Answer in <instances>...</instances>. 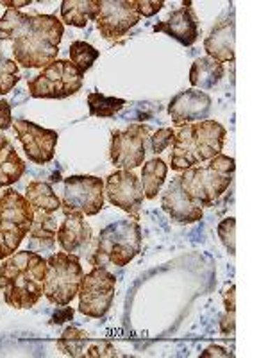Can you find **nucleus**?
<instances>
[{
    "label": "nucleus",
    "mask_w": 268,
    "mask_h": 358,
    "mask_svg": "<svg viewBox=\"0 0 268 358\" xmlns=\"http://www.w3.org/2000/svg\"><path fill=\"white\" fill-rule=\"evenodd\" d=\"M65 25L56 15H25L8 9L0 18V40L13 43L15 63L25 69H45L57 59Z\"/></svg>",
    "instance_id": "f257e3e1"
},
{
    "label": "nucleus",
    "mask_w": 268,
    "mask_h": 358,
    "mask_svg": "<svg viewBox=\"0 0 268 358\" xmlns=\"http://www.w3.org/2000/svg\"><path fill=\"white\" fill-rule=\"evenodd\" d=\"M47 260L41 255L25 249L13 252L0 265V289L4 301L11 308H33L43 296Z\"/></svg>",
    "instance_id": "f03ea898"
},
{
    "label": "nucleus",
    "mask_w": 268,
    "mask_h": 358,
    "mask_svg": "<svg viewBox=\"0 0 268 358\" xmlns=\"http://www.w3.org/2000/svg\"><path fill=\"white\" fill-rule=\"evenodd\" d=\"M225 127L215 120H202L179 127L172 142V171L183 172L197 163L209 162L218 156L225 142Z\"/></svg>",
    "instance_id": "7ed1b4c3"
},
{
    "label": "nucleus",
    "mask_w": 268,
    "mask_h": 358,
    "mask_svg": "<svg viewBox=\"0 0 268 358\" xmlns=\"http://www.w3.org/2000/svg\"><path fill=\"white\" fill-rule=\"evenodd\" d=\"M234 171V158L220 152L218 156L209 159V165L206 167L193 165L181 172L175 179L186 199L195 208L204 210V208H211L225 194Z\"/></svg>",
    "instance_id": "20e7f679"
},
{
    "label": "nucleus",
    "mask_w": 268,
    "mask_h": 358,
    "mask_svg": "<svg viewBox=\"0 0 268 358\" xmlns=\"http://www.w3.org/2000/svg\"><path fill=\"white\" fill-rule=\"evenodd\" d=\"M142 249V228L138 219H126L110 224L98 235L97 251L94 255L95 267H106L107 264L124 267Z\"/></svg>",
    "instance_id": "39448f33"
},
{
    "label": "nucleus",
    "mask_w": 268,
    "mask_h": 358,
    "mask_svg": "<svg viewBox=\"0 0 268 358\" xmlns=\"http://www.w3.org/2000/svg\"><path fill=\"white\" fill-rule=\"evenodd\" d=\"M33 226V208L15 188L0 192V260L17 252Z\"/></svg>",
    "instance_id": "423d86ee"
},
{
    "label": "nucleus",
    "mask_w": 268,
    "mask_h": 358,
    "mask_svg": "<svg viewBox=\"0 0 268 358\" xmlns=\"http://www.w3.org/2000/svg\"><path fill=\"white\" fill-rule=\"evenodd\" d=\"M84 276L82 265L75 255L56 252L47 260L43 294L52 305L66 306L77 296L81 280Z\"/></svg>",
    "instance_id": "0eeeda50"
},
{
    "label": "nucleus",
    "mask_w": 268,
    "mask_h": 358,
    "mask_svg": "<svg viewBox=\"0 0 268 358\" xmlns=\"http://www.w3.org/2000/svg\"><path fill=\"white\" fill-rule=\"evenodd\" d=\"M82 79L84 76L72 65V62L56 59L41 69L36 78L29 79L27 88L34 99H66L81 90Z\"/></svg>",
    "instance_id": "6e6552de"
},
{
    "label": "nucleus",
    "mask_w": 268,
    "mask_h": 358,
    "mask_svg": "<svg viewBox=\"0 0 268 358\" xmlns=\"http://www.w3.org/2000/svg\"><path fill=\"white\" fill-rule=\"evenodd\" d=\"M25 197L33 208V226L29 236L33 241H41L52 245L57 233L56 213L61 210V199L45 181H31L27 185Z\"/></svg>",
    "instance_id": "1a4fd4ad"
},
{
    "label": "nucleus",
    "mask_w": 268,
    "mask_h": 358,
    "mask_svg": "<svg viewBox=\"0 0 268 358\" xmlns=\"http://www.w3.org/2000/svg\"><path fill=\"white\" fill-rule=\"evenodd\" d=\"M104 206V181L95 176H70L65 179L61 199L63 215H97Z\"/></svg>",
    "instance_id": "9d476101"
},
{
    "label": "nucleus",
    "mask_w": 268,
    "mask_h": 358,
    "mask_svg": "<svg viewBox=\"0 0 268 358\" xmlns=\"http://www.w3.org/2000/svg\"><path fill=\"white\" fill-rule=\"evenodd\" d=\"M117 278L106 267H94L84 274L79 287V310L88 317L100 319L111 308Z\"/></svg>",
    "instance_id": "9b49d317"
},
{
    "label": "nucleus",
    "mask_w": 268,
    "mask_h": 358,
    "mask_svg": "<svg viewBox=\"0 0 268 358\" xmlns=\"http://www.w3.org/2000/svg\"><path fill=\"white\" fill-rule=\"evenodd\" d=\"M151 129L143 124H131L127 129L113 131L110 158L120 171H133L145 162L147 140Z\"/></svg>",
    "instance_id": "f8f14e48"
},
{
    "label": "nucleus",
    "mask_w": 268,
    "mask_h": 358,
    "mask_svg": "<svg viewBox=\"0 0 268 358\" xmlns=\"http://www.w3.org/2000/svg\"><path fill=\"white\" fill-rule=\"evenodd\" d=\"M142 20L134 0H100L95 18L100 34L106 40L117 41L129 33V29Z\"/></svg>",
    "instance_id": "ddd939ff"
},
{
    "label": "nucleus",
    "mask_w": 268,
    "mask_h": 358,
    "mask_svg": "<svg viewBox=\"0 0 268 358\" xmlns=\"http://www.w3.org/2000/svg\"><path fill=\"white\" fill-rule=\"evenodd\" d=\"M104 196L113 206L129 213L133 219H138L142 204L145 199L142 179L133 171H117L107 176L104 185Z\"/></svg>",
    "instance_id": "4468645a"
},
{
    "label": "nucleus",
    "mask_w": 268,
    "mask_h": 358,
    "mask_svg": "<svg viewBox=\"0 0 268 358\" xmlns=\"http://www.w3.org/2000/svg\"><path fill=\"white\" fill-rule=\"evenodd\" d=\"M13 127H15L17 138L20 140L29 162L36 163V165H45L54 158L57 138H59L57 131L41 127L38 124L24 120V118L13 120Z\"/></svg>",
    "instance_id": "2eb2a0df"
},
{
    "label": "nucleus",
    "mask_w": 268,
    "mask_h": 358,
    "mask_svg": "<svg viewBox=\"0 0 268 358\" xmlns=\"http://www.w3.org/2000/svg\"><path fill=\"white\" fill-rule=\"evenodd\" d=\"M209 111H211V97L197 88L184 90L168 104L172 122L177 127L207 120Z\"/></svg>",
    "instance_id": "dca6fc26"
},
{
    "label": "nucleus",
    "mask_w": 268,
    "mask_h": 358,
    "mask_svg": "<svg viewBox=\"0 0 268 358\" xmlns=\"http://www.w3.org/2000/svg\"><path fill=\"white\" fill-rule=\"evenodd\" d=\"M57 348L65 355L73 358H107L118 357L111 342L89 337L84 330L68 326L57 341Z\"/></svg>",
    "instance_id": "f3484780"
},
{
    "label": "nucleus",
    "mask_w": 268,
    "mask_h": 358,
    "mask_svg": "<svg viewBox=\"0 0 268 358\" xmlns=\"http://www.w3.org/2000/svg\"><path fill=\"white\" fill-rule=\"evenodd\" d=\"M154 31L168 34L184 47H190L199 38V17L191 8V2H184L183 8L172 11L167 20L156 24Z\"/></svg>",
    "instance_id": "a211bd4d"
},
{
    "label": "nucleus",
    "mask_w": 268,
    "mask_h": 358,
    "mask_svg": "<svg viewBox=\"0 0 268 358\" xmlns=\"http://www.w3.org/2000/svg\"><path fill=\"white\" fill-rule=\"evenodd\" d=\"M234 43H236V24L234 13L231 18L220 20L215 27L211 29L209 36L204 40V50L207 56L213 57L218 63H231L234 62Z\"/></svg>",
    "instance_id": "6ab92c4d"
},
{
    "label": "nucleus",
    "mask_w": 268,
    "mask_h": 358,
    "mask_svg": "<svg viewBox=\"0 0 268 358\" xmlns=\"http://www.w3.org/2000/svg\"><path fill=\"white\" fill-rule=\"evenodd\" d=\"M161 208L170 215V219L177 224H193L199 222L204 215V210L195 208L186 199L177 185V179H172L165 194L161 197Z\"/></svg>",
    "instance_id": "aec40b11"
},
{
    "label": "nucleus",
    "mask_w": 268,
    "mask_h": 358,
    "mask_svg": "<svg viewBox=\"0 0 268 358\" xmlns=\"http://www.w3.org/2000/svg\"><path fill=\"white\" fill-rule=\"evenodd\" d=\"M56 238L63 248V251L75 255V251L84 248L89 242L91 228L84 220V215H81V213H70V215H65V220L57 228Z\"/></svg>",
    "instance_id": "412c9836"
},
{
    "label": "nucleus",
    "mask_w": 268,
    "mask_h": 358,
    "mask_svg": "<svg viewBox=\"0 0 268 358\" xmlns=\"http://www.w3.org/2000/svg\"><path fill=\"white\" fill-rule=\"evenodd\" d=\"M24 172V159L15 151V147L9 142L8 136L0 133V188H9L11 185L20 181Z\"/></svg>",
    "instance_id": "4be33fe9"
},
{
    "label": "nucleus",
    "mask_w": 268,
    "mask_h": 358,
    "mask_svg": "<svg viewBox=\"0 0 268 358\" xmlns=\"http://www.w3.org/2000/svg\"><path fill=\"white\" fill-rule=\"evenodd\" d=\"M223 72L222 63L215 62L213 57H199L190 69V83L197 90H211L223 78Z\"/></svg>",
    "instance_id": "5701e85b"
},
{
    "label": "nucleus",
    "mask_w": 268,
    "mask_h": 358,
    "mask_svg": "<svg viewBox=\"0 0 268 358\" xmlns=\"http://www.w3.org/2000/svg\"><path fill=\"white\" fill-rule=\"evenodd\" d=\"M100 0H63L61 22L73 27H86L89 20H95L98 15Z\"/></svg>",
    "instance_id": "b1692460"
},
{
    "label": "nucleus",
    "mask_w": 268,
    "mask_h": 358,
    "mask_svg": "<svg viewBox=\"0 0 268 358\" xmlns=\"http://www.w3.org/2000/svg\"><path fill=\"white\" fill-rule=\"evenodd\" d=\"M168 165L161 158H152L142 169V187L145 199H156L161 187L167 181Z\"/></svg>",
    "instance_id": "393cba45"
},
{
    "label": "nucleus",
    "mask_w": 268,
    "mask_h": 358,
    "mask_svg": "<svg viewBox=\"0 0 268 358\" xmlns=\"http://www.w3.org/2000/svg\"><path fill=\"white\" fill-rule=\"evenodd\" d=\"M126 106V99L118 97H107V95L100 94V92H91L88 95V108L91 117L100 118H111Z\"/></svg>",
    "instance_id": "a878e982"
},
{
    "label": "nucleus",
    "mask_w": 268,
    "mask_h": 358,
    "mask_svg": "<svg viewBox=\"0 0 268 358\" xmlns=\"http://www.w3.org/2000/svg\"><path fill=\"white\" fill-rule=\"evenodd\" d=\"M68 52H70V62H72V65L75 66L82 76H84V73L94 66V63L97 62L98 56H100V52L95 49L94 45H89L81 40L73 41V43L70 45Z\"/></svg>",
    "instance_id": "bb28decb"
},
{
    "label": "nucleus",
    "mask_w": 268,
    "mask_h": 358,
    "mask_svg": "<svg viewBox=\"0 0 268 358\" xmlns=\"http://www.w3.org/2000/svg\"><path fill=\"white\" fill-rule=\"evenodd\" d=\"M18 81H20L18 65L15 63V59L6 57L4 52L0 50V95L9 94Z\"/></svg>",
    "instance_id": "cd10ccee"
},
{
    "label": "nucleus",
    "mask_w": 268,
    "mask_h": 358,
    "mask_svg": "<svg viewBox=\"0 0 268 358\" xmlns=\"http://www.w3.org/2000/svg\"><path fill=\"white\" fill-rule=\"evenodd\" d=\"M234 231H236V220L232 219V217H229V219H223L222 222L218 224L220 241H222V244L225 245V249H228L231 257H234L236 255Z\"/></svg>",
    "instance_id": "c85d7f7f"
},
{
    "label": "nucleus",
    "mask_w": 268,
    "mask_h": 358,
    "mask_svg": "<svg viewBox=\"0 0 268 358\" xmlns=\"http://www.w3.org/2000/svg\"><path fill=\"white\" fill-rule=\"evenodd\" d=\"M174 136H175V131L170 129V127H163V129L156 131L154 134L151 136V149L154 155H159L163 152L165 149L172 145L174 142Z\"/></svg>",
    "instance_id": "c756f323"
},
{
    "label": "nucleus",
    "mask_w": 268,
    "mask_h": 358,
    "mask_svg": "<svg viewBox=\"0 0 268 358\" xmlns=\"http://www.w3.org/2000/svg\"><path fill=\"white\" fill-rule=\"evenodd\" d=\"M234 290L236 287H229V292L225 294V310L228 315L222 319V335H229L234 331Z\"/></svg>",
    "instance_id": "7c9ffc66"
},
{
    "label": "nucleus",
    "mask_w": 268,
    "mask_h": 358,
    "mask_svg": "<svg viewBox=\"0 0 268 358\" xmlns=\"http://www.w3.org/2000/svg\"><path fill=\"white\" fill-rule=\"evenodd\" d=\"M136 9H138L140 17H154L156 13L161 11L165 8V2L163 0H134Z\"/></svg>",
    "instance_id": "2f4dec72"
},
{
    "label": "nucleus",
    "mask_w": 268,
    "mask_h": 358,
    "mask_svg": "<svg viewBox=\"0 0 268 358\" xmlns=\"http://www.w3.org/2000/svg\"><path fill=\"white\" fill-rule=\"evenodd\" d=\"M13 126V117H11V108L9 102L0 101V131H6Z\"/></svg>",
    "instance_id": "473e14b6"
},
{
    "label": "nucleus",
    "mask_w": 268,
    "mask_h": 358,
    "mask_svg": "<svg viewBox=\"0 0 268 358\" xmlns=\"http://www.w3.org/2000/svg\"><path fill=\"white\" fill-rule=\"evenodd\" d=\"M0 4L8 6V9H17L18 11V8L31 4V0H0Z\"/></svg>",
    "instance_id": "72a5a7b5"
},
{
    "label": "nucleus",
    "mask_w": 268,
    "mask_h": 358,
    "mask_svg": "<svg viewBox=\"0 0 268 358\" xmlns=\"http://www.w3.org/2000/svg\"><path fill=\"white\" fill-rule=\"evenodd\" d=\"M0 290H2V289H0Z\"/></svg>",
    "instance_id": "f704fd0d"
}]
</instances>
